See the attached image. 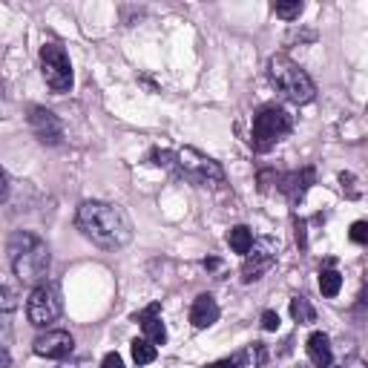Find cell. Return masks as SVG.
Segmentation results:
<instances>
[{"label": "cell", "instance_id": "1", "mask_svg": "<svg viewBox=\"0 0 368 368\" xmlns=\"http://www.w3.org/2000/svg\"><path fill=\"white\" fill-rule=\"evenodd\" d=\"M78 228L89 242L107 251L124 248L133 239V225L127 213L118 205H107V202H84L78 207Z\"/></svg>", "mask_w": 368, "mask_h": 368}, {"label": "cell", "instance_id": "2", "mask_svg": "<svg viewBox=\"0 0 368 368\" xmlns=\"http://www.w3.org/2000/svg\"><path fill=\"white\" fill-rule=\"evenodd\" d=\"M9 262L20 282H41L49 271V248L46 242L29 230H17L9 239Z\"/></svg>", "mask_w": 368, "mask_h": 368}, {"label": "cell", "instance_id": "3", "mask_svg": "<svg viewBox=\"0 0 368 368\" xmlns=\"http://www.w3.org/2000/svg\"><path fill=\"white\" fill-rule=\"evenodd\" d=\"M267 78H271V84L277 87V92L293 104H308L316 95L311 75L297 61H290L288 55H274L267 61Z\"/></svg>", "mask_w": 368, "mask_h": 368}, {"label": "cell", "instance_id": "4", "mask_svg": "<svg viewBox=\"0 0 368 368\" xmlns=\"http://www.w3.org/2000/svg\"><path fill=\"white\" fill-rule=\"evenodd\" d=\"M288 133H290V115L285 110H279V107H265L253 118L251 147L256 153H271Z\"/></svg>", "mask_w": 368, "mask_h": 368}, {"label": "cell", "instance_id": "5", "mask_svg": "<svg viewBox=\"0 0 368 368\" xmlns=\"http://www.w3.org/2000/svg\"><path fill=\"white\" fill-rule=\"evenodd\" d=\"M179 173L202 187H219L225 184V170L219 161H213L210 156L193 150V147H184L179 150Z\"/></svg>", "mask_w": 368, "mask_h": 368}, {"label": "cell", "instance_id": "6", "mask_svg": "<svg viewBox=\"0 0 368 368\" xmlns=\"http://www.w3.org/2000/svg\"><path fill=\"white\" fill-rule=\"evenodd\" d=\"M41 72L43 81L52 87V92H69L72 89V64L61 43H43L41 46Z\"/></svg>", "mask_w": 368, "mask_h": 368}, {"label": "cell", "instance_id": "7", "mask_svg": "<svg viewBox=\"0 0 368 368\" xmlns=\"http://www.w3.org/2000/svg\"><path fill=\"white\" fill-rule=\"evenodd\" d=\"M27 316L35 328H43L49 323H55L61 316V297L55 288L49 285H38L32 293H29V302H27Z\"/></svg>", "mask_w": 368, "mask_h": 368}, {"label": "cell", "instance_id": "8", "mask_svg": "<svg viewBox=\"0 0 368 368\" xmlns=\"http://www.w3.org/2000/svg\"><path fill=\"white\" fill-rule=\"evenodd\" d=\"M277 251H279V244L274 239H259V242H253L251 253L244 256V265H242V279L244 282H253L265 271H271V265L277 262Z\"/></svg>", "mask_w": 368, "mask_h": 368}, {"label": "cell", "instance_id": "9", "mask_svg": "<svg viewBox=\"0 0 368 368\" xmlns=\"http://www.w3.org/2000/svg\"><path fill=\"white\" fill-rule=\"evenodd\" d=\"M32 348L38 357H46V360H66L75 351V339L66 331H46L41 337H35Z\"/></svg>", "mask_w": 368, "mask_h": 368}, {"label": "cell", "instance_id": "10", "mask_svg": "<svg viewBox=\"0 0 368 368\" xmlns=\"http://www.w3.org/2000/svg\"><path fill=\"white\" fill-rule=\"evenodd\" d=\"M316 182V170L314 167H302V170H293V173H285L282 182H279V193L288 196V202L297 207L302 199H305V193L311 190V184Z\"/></svg>", "mask_w": 368, "mask_h": 368}, {"label": "cell", "instance_id": "11", "mask_svg": "<svg viewBox=\"0 0 368 368\" xmlns=\"http://www.w3.org/2000/svg\"><path fill=\"white\" fill-rule=\"evenodd\" d=\"M29 127L32 133L43 141V144H61L64 138V127L55 112H49L43 107H32V115H29Z\"/></svg>", "mask_w": 368, "mask_h": 368}, {"label": "cell", "instance_id": "12", "mask_svg": "<svg viewBox=\"0 0 368 368\" xmlns=\"http://www.w3.org/2000/svg\"><path fill=\"white\" fill-rule=\"evenodd\" d=\"M159 314H161V305L159 302L138 314V323L144 328V339H150L153 346H164V342H167V328H164V323H161Z\"/></svg>", "mask_w": 368, "mask_h": 368}, {"label": "cell", "instance_id": "13", "mask_svg": "<svg viewBox=\"0 0 368 368\" xmlns=\"http://www.w3.org/2000/svg\"><path fill=\"white\" fill-rule=\"evenodd\" d=\"M219 320V305L210 293H202V297H196L193 308H190V323L193 328H210L213 323Z\"/></svg>", "mask_w": 368, "mask_h": 368}, {"label": "cell", "instance_id": "14", "mask_svg": "<svg viewBox=\"0 0 368 368\" xmlns=\"http://www.w3.org/2000/svg\"><path fill=\"white\" fill-rule=\"evenodd\" d=\"M308 357H311V362H314L316 368H328V365L334 362V351H331L328 334L316 331V334L308 337Z\"/></svg>", "mask_w": 368, "mask_h": 368}, {"label": "cell", "instance_id": "15", "mask_svg": "<svg viewBox=\"0 0 368 368\" xmlns=\"http://www.w3.org/2000/svg\"><path fill=\"white\" fill-rule=\"evenodd\" d=\"M228 244L233 248V253L248 256L251 248H253V233H251V228H244V225L230 228V233H228Z\"/></svg>", "mask_w": 368, "mask_h": 368}, {"label": "cell", "instance_id": "16", "mask_svg": "<svg viewBox=\"0 0 368 368\" xmlns=\"http://www.w3.org/2000/svg\"><path fill=\"white\" fill-rule=\"evenodd\" d=\"M290 316H293V320H297L300 325H308V323L316 320V311H314V305H311L305 297H293V300H290Z\"/></svg>", "mask_w": 368, "mask_h": 368}, {"label": "cell", "instance_id": "17", "mask_svg": "<svg viewBox=\"0 0 368 368\" xmlns=\"http://www.w3.org/2000/svg\"><path fill=\"white\" fill-rule=\"evenodd\" d=\"M156 357H159V351H156V346L150 339H133V360H135V365H150Z\"/></svg>", "mask_w": 368, "mask_h": 368}, {"label": "cell", "instance_id": "18", "mask_svg": "<svg viewBox=\"0 0 368 368\" xmlns=\"http://www.w3.org/2000/svg\"><path fill=\"white\" fill-rule=\"evenodd\" d=\"M339 288H342V277L337 274V271H323L320 274V290H323V297H328V300H334L337 293H339Z\"/></svg>", "mask_w": 368, "mask_h": 368}, {"label": "cell", "instance_id": "19", "mask_svg": "<svg viewBox=\"0 0 368 368\" xmlns=\"http://www.w3.org/2000/svg\"><path fill=\"white\" fill-rule=\"evenodd\" d=\"M302 0H290V3H277L274 6V12H277V17H285V20H297L300 15H302Z\"/></svg>", "mask_w": 368, "mask_h": 368}, {"label": "cell", "instance_id": "20", "mask_svg": "<svg viewBox=\"0 0 368 368\" xmlns=\"http://www.w3.org/2000/svg\"><path fill=\"white\" fill-rule=\"evenodd\" d=\"M153 164L167 167V170H176L179 167V153H170V150H153Z\"/></svg>", "mask_w": 368, "mask_h": 368}, {"label": "cell", "instance_id": "21", "mask_svg": "<svg viewBox=\"0 0 368 368\" xmlns=\"http://www.w3.org/2000/svg\"><path fill=\"white\" fill-rule=\"evenodd\" d=\"M279 182H282V173H277V170H262V173H259V190H262V193L274 190V184H277V190H279Z\"/></svg>", "mask_w": 368, "mask_h": 368}, {"label": "cell", "instance_id": "22", "mask_svg": "<svg viewBox=\"0 0 368 368\" xmlns=\"http://www.w3.org/2000/svg\"><path fill=\"white\" fill-rule=\"evenodd\" d=\"M348 236L357 244H368V222H354L351 230H348Z\"/></svg>", "mask_w": 368, "mask_h": 368}, {"label": "cell", "instance_id": "23", "mask_svg": "<svg viewBox=\"0 0 368 368\" xmlns=\"http://www.w3.org/2000/svg\"><path fill=\"white\" fill-rule=\"evenodd\" d=\"M262 328L265 331H277L279 328V314L277 311H265L262 314Z\"/></svg>", "mask_w": 368, "mask_h": 368}, {"label": "cell", "instance_id": "24", "mask_svg": "<svg viewBox=\"0 0 368 368\" xmlns=\"http://www.w3.org/2000/svg\"><path fill=\"white\" fill-rule=\"evenodd\" d=\"M244 362V354H236V357H230V360H219V362H210V365H205V368H239Z\"/></svg>", "mask_w": 368, "mask_h": 368}, {"label": "cell", "instance_id": "25", "mask_svg": "<svg viewBox=\"0 0 368 368\" xmlns=\"http://www.w3.org/2000/svg\"><path fill=\"white\" fill-rule=\"evenodd\" d=\"M15 308V288L12 285H3V311L9 314Z\"/></svg>", "mask_w": 368, "mask_h": 368}, {"label": "cell", "instance_id": "26", "mask_svg": "<svg viewBox=\"0 0 368 368\" xmlns=\"http://www.w3.org/2000/svg\"><path fill=\"white\" fill-rule=\"evenodd\" d=\"M101 368H124V360H121V354H107L104 357V362H101Z\"/></svg>", "mask_w": 368, "mask_h": 368}, {"label": "cell", "instance_id": "27", "mask_svg": "<svg viewBox=\"0 0 368 368\" xmlns=\"http://www.w3.org/2000/svg\"><path fill=\"white\" fill-rule=\"evenodd\" d=\"M297 244L300 248H305L308 239H305V222H297Z\"/></svg>", "mask_w": 368, "mask_h": 368}, {"label": "cell", "instance_id": "28", "mask_svg": "<svg viewBox=\"0 0 368 368\" xmlns=\"http://www.w3.org/2000/svg\"><path fill=\"white\" fill-rule=\"evenodd\" d=\"M248 357H253V348H251V351H248ZM256 362H259V365H262V362H265V348H262V346H259V342H256Z\"/></svg>", "mask_w": 368, "mask_h": 368}, {"label": "cell", "instance_id": "29", "mask_svg": "<svg viewBox=\"0 0 368 368\" xmlns=\"http://www.w3.org/2000/svg\"><path fill=\"white\" fill-rule=\"evenodd\" d=\"M342 368H368L362 360H351V362H346V365H342Z\"/></svg>", "mask_w": 368, "mask_h": 368}, {"label": "cell", "instance_id": "30", "mask_svg": "<svg viewBox=\"0 0 368 368\" xmlns=\"http://www.w3.org/2000/svg\"><path fill=\"white\" fill-rule=\"evenodd\" d=\"M205 267H210V271H213V267H219V259H205Z\"/></svg>", "mask_w": 368, "mask_h": 368}]
</instances>
